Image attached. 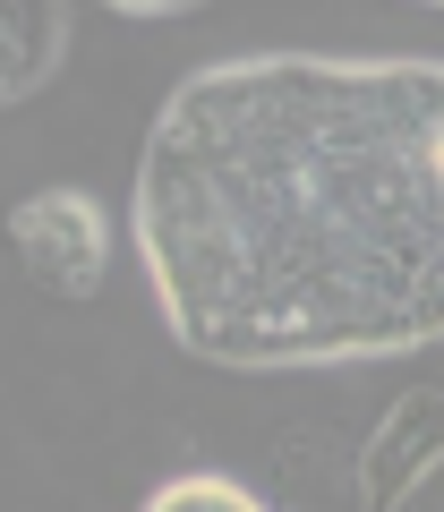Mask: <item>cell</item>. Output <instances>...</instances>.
Wrapping results in <instances>:
<instances>
[{
	"label": "cell",
	"instance_id": "1",
	"mask_svg": "<svg viewBox=\"0 0 444 512\" xmlns=\"http://www.w3.org/2000/svg\"><path fill=\"white\" fill-rule=\"evenodd\" d=\"M197 86L291 154L299 222L146 248L171 333L222 367H316L444 333V69L231 60Z\"/></svg>",
	"mask_w": 444,
	"mask_h": 512
},
{
	"label": "cell",
	"instance_id": "2",
	"mask_svg": "<svg viewBox=\"0 0 444 512\" xmlns=\"http://www.w3.org/2000/svg\"><path fill=\"white\" fill-rule=\"evenodd\" d=\"M9 239H18V265L60 299H94L111 274V222L86 188H43L9 214Z\"/></svg>",
	"mask_w": 444,
	"mask_h": 512
},
{
	"label": "cell",
	"instance_id": "3",
	"mask_svg": "<svg viewBox=\"0 0 444 512\" xmlns=\"http://www.w3.org/2000/svg\"><path fill=\"white\" fill-rule=\"evenodd\" d=\"M146 512H274V504L248 495L240 478H222V470H188V478H171V487H154Z\"/></svg>",
	"mask_w": 444,
	"mask_h": 512
}]
</instances>
